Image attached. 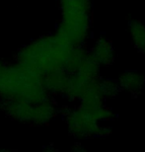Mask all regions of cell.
<instances>
[{
  "mask_svg": "<svg viewBox=\"0 0 145 152\" xmlns=\"http://www.w3.org/2000/svg\"><path fill=\"white\" fill-rule=\"evenodd\" d=\"M82 48H75L56 32L32 39L18 50L15 62L44 78L66 71Z\"/></svg>",
  "mask_w": 145,
  "mask_h": 152,
  "instance_id": "1",
  "label": "cell"
},
{
  "mask_svg": "<svg viewBox=\"0 0 145 152\" xmlns=\"http://www.w3.org/2000/svg\"><path fill=\"white\" fill-rule=\"evenodd\" d=\"M101 85L106 98H108V97H114V95H117V91L120 89L119 83L114 80H111V79L101 81Z\"/></svg>",
  "mask_w": 145,
  "mask_h": 152,
  "instance_id": "8",
  "label": "cell"
},
{
  "mask_svg": "<svg viewBox=\"0 0 145 152\" xmlns=\"http://www.w3.org/2000/svg\"><path fill=\"white\" fill-rule=\"evenodd\" d=\"M128 32L135 48L145 53V24L139 20L129 21Z\"/></svg>",
  "mask_w": 145,
  "mask_h": 152,
  "instance_id": "7",
  "label": "cell"
},
{
  "mask_svg": "<svg viewBox=\"0 0 145 152\" xmlns=\"http://www.w3.org/2000/svg\"><path fill=\"white\" fill-rule=\"evenodd\" d=\"M89 53L100 66L111 64L114 59L113 42L108 38L101 37L97 39L91 47Z\"/></svg>",
  "mask_w": 145,
  "mask_h": 152,
  "instance_id": "5",
  "label": "cell"
},
{
  "mask_svg": "<svg viewBox=\"0 0 145 152\" xmlns=\"http://www.w3.org/2000/svg\"><path fill=\"white\" fill-rule=\"evenodd\" d=\"M120 89L130 93H137L142 89L145 84V77L136 71H126L119 78Z\"/></svg>",
  "mask_w": 145,
  "mask_h": 152,
  "instance_id": "6",
  "label": "cell"
},
{
  "mask_svg": "<svg viewBox=\"0 0 145 152\" xmlns=\"http://www.w3.org/2000/svg\"><path fill=\"white\" fill-rule=\"evenodd\" d=\"M43 78L23 66L6 62L0 72V102H40L50 99Z\"/></svg>",
  "mask_w": 145,
  "mask_h": 152,
  "instance_id": "2",
  "label": "cell"
},
{
  "mask_svg": "<svg viewBox=\"0 0 145 152\" xmlns=\"http://www.w3.org/2000/svg\"><path fill=\"white\" fill-rule=\"evenodd\" d=\"M2 105L9 117L30 124H47L57 113L52 98L40 102H11Z\"/></svg>",
  "mask_w": 145,
  "mask_h": 152,
  "instance_id": "4",
  "label": "cell"
},
{
  "mask_svg": "<svg viewBox=\"0 0 145 152\" xmlns=\"http://www.w3.org/2000/svg\"><path fill=\"white\" fill-rule=\"evenodd\" d=\"M113 113L109 108L102 106H87L79 104L66 114L65 120L69 130L77 138H89L104 135L106 127L100 123L110 120Z\"/></svg>",
  "mask_w": 145,
  "mask_h": 152,
  "instance_id": "3",
  "label": "cell"
}]
</instances>
